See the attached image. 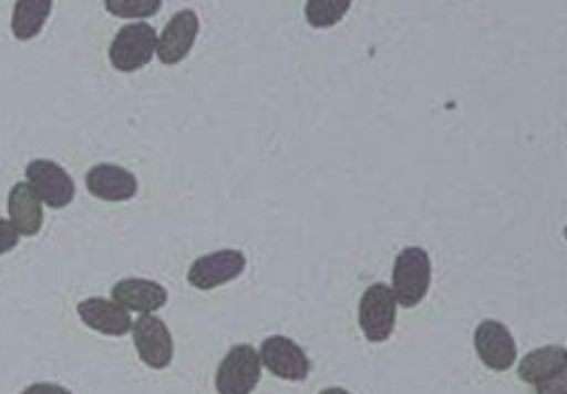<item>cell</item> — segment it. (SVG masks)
I'll list each match as a JSON object with an SVG mask.
<instances>
[{"mask_svg":"<svg viewBox=\"0 0 567 394\" xmlns=\"http://www.w3.org/2000/svg\"><path fill=\"white\" fill-rule=\"evenodd\" d=\"M430 279H432L430 255L419 246L403 248L394 259L392 286H390L394 292L396 305L414 308L416 303H421V299L430 288Z\"/></svg>","mask_w":567,"mask_h":394,"instance_id":"cell-1","label":"cell"},{"mask_svg":"<svg viewBox=\"0 0 567 394\" xmlns=\"http://www.w3.org/2000/svg\"><path fill=\"white\" fill-rule=\"evenodd\" d=\"M155 44L157 33L148 22L124 24L109 46V60L117 71L133 73L153 60Z\"/></svg>","mask_w":567,"mask_h":394,"instance_id":"cell-2","label":"cell"},{"mask_svg":"<svg viewBox=\"0 0 567 394\" xmlns=\"http://www.w3.org/2000/svg\"><path fill=\"white\" fill-rule=\"evenodd\" d=\"M396 321V299L388 283H372L359 301V328L372 343L390 339Z\"/></svg>","mask_w":567,"mask_h":394,"instance_id":"cell-3","label":"cell"},{"mask_svg":"<svg viewBox=\"0 0 567 394\" xmlns=\"http://www.w3.org/2000/svg\"><path fill=\"white\" fill-rule=\"evenodd\" d=\"M261 376V361L259 352L252 345H235L221 359L215 387L219 394H250Z\"/></svg>","mask_w":567,"mask_h":394,"instance_id":"cell-4","label":"cell"},{"mask_svg":"<svg viewBox=\"0 0 567 394\" xmlns=\"http://www.w3.org/2000/svg\"><path fill=\"white\" fill-rule=\"evenodd\" d=\"M246 268V257L241 250L221 248L197 257L188 268V283L197 290H213L237 279Z\"/></svg>","mask_w":567,"mask_h":394,"instance_id":"cell-5","label":"cell"},{"mask_svg":"<svg viewBox=\"0 0 567 394\" xmlns=\"http://www.w3.org/2000/svg\"><path fill=\"white\" fill-rule=\"evenodd\" d=\"M27 182L38 193L40 201L49 208H64L75 197V184L71 175L51 159H31L24 168Z\"/></svg>","mask_w":567,"mask_h":394,"instance_id":"cell-6","label":"cell"},{"mask_svg":"<svg viewBox=\"0 0 567 394\" xmlns=\"http://www.w3.org/2000/svg\"><path fill=\"white\" fill-rule=\"evenodd\" d=\"M133 343L140 359L153 367L162 370L168 367L173 361V336L166 323L155 314H140L137 321L131 323Z\"/></svg>","mask_w":567,"mask_h":394,"instance_id":"cell-7","label":"cell"},{"mask_svg":"<svg viewBox=\"0 0 567 394\" xmlns=\"http://www.w3.org/2000/svg\"><path fill=\"white\" fill-rule=\"evenodd\" d=\"M259 361L279 379L286 381H303L310 372V361L301 345H297L290 336L272 334L261 341Z\"/></svg>","mask_w":567,"mask_h":394,"instance_id":"cell-8","label":"cell"},{"mask_svg":"<svg viewBox=\"0 0 567 394\" xmlns=\"http://www.w3.org/2000/svg\"><path fill=\"white\" fill-rule=\"evenodd\" d=\"M474 348L483 365L496 372H505L516 361V341L507 325L494 319H485L474 330Z\"/></svg>","mask_w":567,"mask_h":394,"instance_id":"cell-9","label":"cell"},{"mask_svg":"<svg viewBox=\"0 0 567 394\" xmlns=\"http://www.w3.org/2000/svg\"><path fill=\"white\" fill-rule=\"evenodd\" d=\"M197 33H199V18H197V13L190 11V9L177 11L168 20L164 31L159 33L157 44H155V55L159 58L162 64H177V62H182L190 53Z\"/></svg>","mask_w":567,"mask_h":394,"instance_id":"cell-10","label":"cell"},{"mask_svg":"<svg viewBox=\"0 0 567 394\" xmlns=\"http://www.w3.org/2000/svg\"><path fill=\"white\" fill-rule=\"evenodd\" d=\"M86 188L104 201H128L137 193V177L117 164H95L89 168Z\"/></svg>","mask_w":567,"mask_h":394,"instance_id":"cell-11","label":"cell"},{"mask_svg":"<svg viewBox=\"0 0 567 394\" xmlns=\"http://www.w3.org/2000/svg\"><path fill=\"white\" fill-rule=\"evenodd\" d=\"M78 314L82 323L100 334L109 336H122L131 330V314L126 308L115 303L113 299L104 297H89L78 303Z\"/></svg>","mask_w":567,"mask_h":394,"instance_id":"cell-12","label":"cell"},{"mask_svg":"<svg viewBox=\"0 0 567 394\" xmlns=\"http://www.w3.org/2000/svg\"><path fill=\"white\" fill-rule=\"evenodd\" d=\"M7 212L11 226L18 230L20 237H33L40 232L44 221L42 201L27 179L13 184V188L9 190Z\"/></svg>","mask_w":567,"mask_h":394,"instance_id":"cell-13","label":"cell"},{"mask_svg":"<svg viewBox=\"0 0 567 394\" xmlns=\"http://www.w3.org/2000/svg\"><path fill=\"white\" fill-rule=\"evenodd\" d=\"M111 297L126 310H135L140 314H153L168 301V292L164 286L151 279L128 277L113 286Z\"/></svg>","mask_w":567,"mask_h":394,"instance_id":"cell-14","label":"cell"},{"mask_svg":"<svg viewBox=\"0 0 567 394\" xmlns=\"http://www.w3.org/2000/svg\"><path fill=\"white\" fill-rule=\"evenodd\" d=\"M567 370V350L563 345H543L527 352L518 363V376L525 383H538Z\"/></svg>","mask_w":567,"mask_h":394,"instance_id":"cell-15","label":"cell"},{"mask_svg":"<svg viewBox=\"0 0 567 394\" xmlns=\"http://www.w3.org/2000/svg\"><path fill=\"white\" fill-rule=\"evenodd\" d=\"M53 0H16L11 13V33L16 40H33L49 20Z\"/></svg>","mask_w":567,"mask_h":394,"instance_id":"cell-16","label":"cell"},{"mask_svg":"<svg viewBox=\"0 0 567 394\" xmlns=\"http://www.w3.org/2000/svg\"><path fill=\"white\" fill-rule=\"evenodd\" d=\"M352 0H306V20L315 29H326L343 20Z\"/></svg>","mask_w":567,"mask_h":394,"instance_id":"cell-17","label":"cell"},{"mask_svg":"<svg viewBox=\"0 0 567 394\" xmlns=\"http://www.w3.org/2000/svg\"><path fill=\"white\" fill-rule=\"evenodd\" d=\"M162 0H104V9L115 18H151L159 11Z\"/></svg>","mask_w":567,"mask_h":394,"instance_id":"cell-18","label":"cell"},{"mask_svg":"<svg viewBox=\"0 0 567 394\" xmlns=\"http://www.w3.org/2000/svg\"><path fill=\"white\" fill-rule=\"evenodd\" d=\"M536 394H567V370L534 383Z\"/></svg>","mask_w":567,"mask_h":394,"instance_id":"cell-19","label":"cell"},{"mask_svg":"<svg viewBox=\"0 0 567 394\" xmlns=\"http://www.w3.org/2000/svg\"><path fill=\"white\" fill-rule=\"evenodd\" d=\"M20 241V235L18 230L11 226L9 219H0V255L13 250Z\"/></svg>","mask_w":567,"mask_h":394,"instance_id":"cell-20","label":"cell"},{"mask_svg":"<svg viewBox=\"0 0 567 394\" xmlns=\"http://www.w3.org/2000/svg\"><path fill=\"white\" fill-rule=\"evenodd\" d=\"M20 394H73V392H69L58 383H33V385H27Z\"/></svg>","mask_w":567,"mask_h":394,"instance_id":"cell-21","label":"cell"},{"mask_svg":"<svg viewBox=\"0 0 567 394\" xmlns=\"http://www.w3.org/2000/svg\"><path fill=\"white\" fill-rule=\"evenodd\" d=\"M319 394H352V392H348V390H343V387H326V390H321Z\"/></svg>","mask_w":567,"mask_h":394,"instance_id":"cell-22","label":"cell"}]
</instances>
